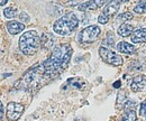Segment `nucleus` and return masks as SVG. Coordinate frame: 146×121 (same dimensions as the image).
<instances>
[{"label":"nucleus","mask_w":146,"mask_h":121,"mask_svg":"<svg viewBox=\"0 0 146 121\" xmlns=\"http://www.w3.org/2000/svg\"><path fill=\"white\" fill-rule=\"evenodd\" d=\"M120 3H121V1H109L108 3H106V7L104 8L102 14L110 19L117 14V11L120 7Z\"/></svg>","instance_id":"nucleus-9"},{"label":"nucleus","mask_w":146,"mask_h":121,"mask_svg":"<svg viewBox=\"0 0 146 121\" xmlns=\"http://www.w3.org/2000/svg\"><path fill=\"white\" fill-rule=\"evenodd\" d=\"M130 19H133V14L131 13H124V14H120L118 17H117V20L118 21H126V20H130Z\"/></svg>","instance_id":"nucleus-21"},{"label":"nucleus","mask_w":146,"mask_h":121,"mask_svg":"<svg viewBox=\"0 0 146 121\" xmlns=\"http://www.w3.org/2000/svg\"><path fill=\"white\" fill-rule=\"evenodd\" d=\"M104 5H106L105 0H97V1H86V2H81L78 6V9L80 11H88V10H97L98 8L102 7Z\"/></svg>","instance_id":"nucleus-8"},{"label":"nucleus","mask_w":146,"mask_h":121,"mask_svg":"<svg viewBox=\"0 0 146 121\" xmlns=\"http://www.w3.org/2000/svg\"><path fill=\"white\" fill-rule=\"evenodd\" d=\"M128 102L127 94L124 91H119L118 95H117V101H116V108L117 109H123L125 108L126 103Z\"/></svg>","instance_id":"nucleus-15"},{"label":"nucleus","mask_w":146,"mask_h":121,"mask_svg":"<svg viewBox=\"0 0 146 121\" xmlns=\"http://www.w3.org/2000/svg\"><path fill=\"white\" fill-rule=\"evenodd\" d=\"M134 32V27L129 24H121L117 30L118 35L123 36V37H127V36H130Z\"/></svg>","instance_id":"nucleus-14"},{"label":"nucleus","mask_w":146,"mask_h":121,"mask_svg":"<svg viewBox=\"0 0 146 121\" xmlns=\"http://www.w3.org/2000/svg\"><path fill=\"white\" fill-rule=\"evenodd\" d=\"M40 43L42 46H44L45 48H50L52 47L53 43H54V37L51 34H43L40 37Z\"/></svg>","instance_id":"nucleus-16"},{"label":"nucleus","mask_w":146,"mask_h":121,"mask_svg":"<svg viewBox=\"0 0 146 121\" xmlns=\"http://www.w3.org/2000/svg\"><path fill=\"white\" fill-rule=\"evenodd\" d=\"M99 55L100 57L110 65H113V66H120L123 64V57L118 54H116L115 52H112L109 48H106L104 46H101L99 48Z\"/></svg>","instance_id":"nucleus-6"},{"label":"nucleus","mask_w":146,"mask_h":121,"mask_svg":"<svg viewBox=\"0 0 146 121\" xmlns=\"http://www.w3.org/2000/svg\"><path fill=\"white\" fill-rule=\"evenodd\" d=\"M17 15V10L13 7H9V8H6L3 10V16L6 18H14Z\"/></svg>","instance_id":"nucleus-19"},{"label":"nucleus","mask_w":146,"mask_h":121,"mask_svg":"<svg viewBox=\"0 0 146 121\" xmlns=\"http://www.w3.org/2000/svg\"><path fill=\"white\" fill-rule=\"evenodd\" d=\"M79 26V19L74 13H68L63 17L58 18L53 25V30L56 34L66 35L72 34Z\"/></svg>","instance_id":"nucleus-3"},{"label":"nucleus","mask_w":146,"mask_h":121,"mask_svg":"<svg viewBox=\"0 0 146 121\" xmlns=\"http://www.w3.org/2000/svg\"><path fill=\"white\" fill-rule=\"evenodd\" d=\"M2 118H3V104L0 101V121L2 120Z\"/></svg>","instance_id":"nucleus-26"},{"label":"nucleus","mask_w":146,"mask_h":121,"mask_svg":"<svg viewBox=\"0 0 146 121\" xmlns=\"http://www.w3.org/2000/svg\"><path fill=\"white\" fill-rule=\"evenodd\" d=\"M20 21H23V22H27V21H29V15L27 14V13H25V11H21V14H20Z\"/></svg>","instance_id":"nucleus-23"},{"label":"nucleus","mask_w":146,"mask_h":121,"mask_svg":"<svg viewBox=\"0 0 146 121\" xmlns=\"http://www.w3.org/2000/svg\"><path fill=\"white\" fill-rule=\"evenodd\" d=\"M139 112H141V116H143V117L146 119V100L142 103V105H141V110H139Z\"/></svg>","instance_id":"nucleus-25"},{"label":"nucleus","mask_w":146,"mask_h":121,"mask_svg":"<svg viewBox=\"0 0 146 121\" xmlns=\"http://www.w3.org/2000/svg\"><path fill=\"white\" fill-rule=\"evenodd\" d=\"M117 50H118V52L126 54V55H131V54H134L136 52L135 46H133L131 44H129L127 42H120L117 45Z\"/></svg>","instance_id":"nucleus-13"},{"label":"nucleus","mask_w":146,"mask_h":121,"mask_svg":"<svg viewBox=\"0 0 146 121\" xmlns=\"http://www.w3.org/2000/svg\"><path fill=\"white\" fill-rule=\"evenodd\" d=\"M24 105L17 102H9L7 105V118L10 121L18 120L24 112Z\"/></svg>","instance_id":"nucleus-7"},{"label":"nucleus","mask_w":146,"mask_h":121,"mask_svg":"<svg viewBox=\"0 0 146 121\" xmlns=\"http://www.w3.org/2000/svg\"><path fill=\"white\" fill-rule=\"evenodd\" d=\"M72 47L69 44L55 46L52 55L42 64L47 79L56 76L57 74H60V72H62L68 66L72 56Z\"/></svg>","instance_id":"nucleus-1"},{"label":"nucleus","mask_w":146,"mask_h":121,"mask_svg":"<svg viewBox=\"0 0 146 121\" xmlns=\"http://www.w3.org/2000/svg\"><path fill=\"white\" fill-rule=\"evenodd\" d=\"M7 30L10 33L11 35H17L19 33H21L25 28L24 24L23 22H19V21H16V20H11V21H8L7 25Z\"/></svg>","instance_id":"nucleus-11"},{"label":"nucleus","mask_w":146,"mask_h":121,"mask_svg":"<svg viewBox=\"0 0 146 121\" xmlns=\"http://www.w3.org/2000/svg\"><path fill=\"white\" fill-rule=\"evenodd\" d=\"M46 77L45 71L43 65H38L33 69H31L26 74L23 75V77L15 83L16 89L23 90H35L40 85V82H43Z\"/></svg>","instance_id":"nucleus-2"},{"label":"nucleus","mask_w":146,"mask_h":121,"mask_svg":"<svg viewBox=\"0 0 146 121\" xmlns=\"http://www.w3.org/2000/svg\"><path fill=\"white\" fill-rule=\"evenodd\" d=\"M101 33V29L97 25H91L83 28L78 36V40L82 44H91L98 39V36Z\"/></svg>","instance_id":"nucleus-5"},{"label":"nucleus","mask_w":146,"mask_h":121,"mask_svg":"<svg viewBox=\"0 0 146 121\" xmlns=\"http://www.w3.org/2000/svg\"><path fill=\"white\" fill-rule=\"evenodd\" d=\"M120 85H121V82L120 81H116V83H113V87H116V89L120 87Z\"/></svg>","instance_id":"nucleus-27"},{"label":"nucleus","mask_w":146,"mask_h":121,"mask_svg":"<svg viewBox=\"0 0 146 121\" xmlns=\"http://www.w3.org/2000/svg\"><path fill=\"white\" fill-rule=\"evenodd\" d=\"M120 121H138L135 110L126 109L125 112H124V114L120 118Z\"/></svg>","instance_id":"nucleus-17"},{"label":"nucleus","mask_w":146,"mask_h":121,"mask_svg":"<svg viewBox=\"0 0 146 121\" xmlns=\"http://www.w3.org/2000/svg\"><path fill=\"white\" fill-rule=\"evenodd\" d=\"M98 21H99L100 24H107V22L109 21V18L106 17L104 14H100L99 17H98Z\"/></svg>","instance_id":"nucleus-24"},{"label":"nucleus","mask_w":146,"mask_h":121,"mask_svg":"<svg viewBox=\"0 0 146 121\" xmlns=\"http://www.w3.org/2000/svg\"><path fill=\"white\" fill-rule=\"evenodd\" d=\"M130 39L135 44L146 42V28H139V29L134 30L133 34L130 35Z\"/></svg>","instance_id":"nucleus-12"},{"label":"nucleus","mask_w":146,"mask_h":121,"mask_svg":"<svg viewBox=\"0 0 146 121\" xmlns=\"http://www.w3.org/2000/svg\"><path fill=\"white\" fill-rule=\"evenodd\" d=\"M40 46V37L36 30H28L21 35L19 39V48L25 55L36 54Z\"/></svg>","instance_id":"nucleus-4"},{"label":"nucleus","mask_w":146,"mask_h":121,"mask_svg":"<svg viewBox=\"0 0 146 121\" xmlns=\"http://www.w3.org/2000/svg\"><path fill=\"white\" fill-rule=\"evenodd\" d=\"M5 52H6V35L2 28L0 27V58L5 55Z\"/></svg>","instance_id":"nucleus-18"},{"label":"nucleus","mask_w":146,"mask_h":121,"mask_svg":"<svg viewBox=\"0 0 146 121\" xmlns=\"http://www.w3.org/2000/svg\"><path fill=\"white\" fill-rule=\"evenodd\" d=\"M7 2H8L7 0H0V6H5Z\"/></svg>","instance_id":"nucleus-28"},{"label":"nucleus","mask_w":146,"mask_h":121,"mask_svg":"<svg viewBox=\"0 0 146 121\" xmlns=\"http://www.w3.org/2000/svg\"><path fill=\"white\" fill-rule=\"evenodd\" d=\"M113 43H115V38H113L112 34H109L108 37H106V39L104 40V45H106V46H113Z\"/></svg>","instance_id":"nucleus-22"},{"label":"nucleus","mask_w":146,"mask_h":121,"mask_svg":"<svg viewBox=\"0 0 146 121\" xmlns=\"http://www.w3.org/2000/svg\"><path fill=\"white\" fill-rule=\"evenodd\" d=\"M146 87V76L145 75H137L133 79L130 83V89L133 92H139Z\"/></svg>","instance_id":"nucleus-10"},{"label":"nucleus","mask_w":146,"mask_h":121,"mask_svg":"<svg viewBox=\"0 0 146 121\" xmlns=\"http://www.w3.org/2000/svg\"><path fill=\"white\" fill-rule=\"evenodd\" d=\"M134 11L136 14H143L146 11V1H142L139 2L135 8H134Z\"/></svg>","instance_id":"nucleus-20"}]
</instances>
